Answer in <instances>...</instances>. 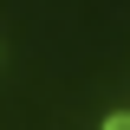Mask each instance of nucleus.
Returning <instances> with one entry per match:
<instances>
[{
	"instance_id": "nucleus-1",
	"label": "nucleus",
	"mask_w": 130,
	"mask_h": 130,
	"mask_svg": "<svg viewBox=\"0 0 130 130\" xmlns=\"http://www.w3.org/2000/svg\"><path fill=\"white\" fill-rule=\"evenodd\" d=\"M104 130H130V111H111V117H104Z\"/></svg>"
}]
</instances>
